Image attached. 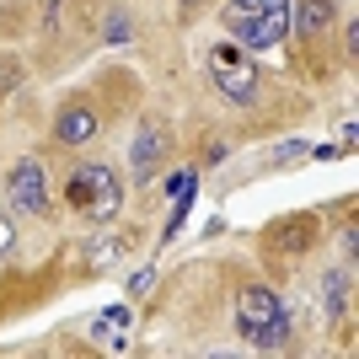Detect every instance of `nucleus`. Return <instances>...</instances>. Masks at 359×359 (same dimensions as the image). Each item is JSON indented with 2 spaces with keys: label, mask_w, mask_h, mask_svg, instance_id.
I'll list each match as a JSON object with an SVG mask.
<instances>
[{
  "label": "nucleus",
  "mask_w": 359,
  "mask_h": 359,
  "mask_svg": "<svg viewBox=\"0 0 359 359\" xmlns=\"http://www.w3.org/2000/svg\"><path fill=\"white\" fill-rule=\"evenodd\" d=\"M54 140H60V145H86V140H97V113H91L86 102L60 107V118H54Z\"/></svg>",
  "instance_id": "obj_6"
},
{
  "label": "nucleus",
  "mask_w": 359,
  "mask_h": 359,
  "mask_svg": "<svg viewBox=\"0 0 359 359\" xmlns=\"http://www.w3.org/2000/svg\"><path fill=\"white\" fill-rule=\"evenodd\" d=\"M107 43H129V16H123V11L107 16Z\"/></svg>",
  "instance_id": "obj_13"
},
{
  "label": "nucleus",
  "mask_w": 359,
  "mask_h": 359,
  "mask_svg": "<svg viewBox=\"0 0 359 359\" xmlns=\"http://www.w3.org/2000/svg\"><path fill=\"white\" fill-rule=\"evenodd\" d=\"M11 247H16V231H11V220H6V215H0V257L11 252Z\"/></svg>",
  "instance_id": "obj_15"
},
{
  "label": "nucleus",
  "mask_w": 359,
  "mask_h": 359,
  "mask_svg": "<svg viewBox=\"0 0 359 359\" xmlns=\"http://www.w3.org/2000/svg\"><path fill=\"white\" fill-rule=\"evenodd\" d=\"M215 86H220L225 97H231V102H252V97H257V75H247V70H231V65H220Z\"/></svg>",
  "instance_id": "obj_9"
},
{
  "label": "nucleus",
  "mask_w": 359,
  "mask_h": 359,
  "mask_svg": "<svg viewBox=\"0 0 359 359\" xmlns=\"http://www.w3.org/2000/svg\"><path fill=\"white\" fill-rule=\"evenodd\" d=\"M166 161H172V129L161 118H145L135 129V145H129V172H135V182H150Z\"/></svg>",
  "instance_id": "obj_3"
},
{
  "label": "nucleus",
  "mask_w": 359,
  "mask_h": 359,
  "mask_svg": "<svg viewBox=\"0 0 359 359\" xmlns=\"http://www.w3.org/2000/svg\"><path fill=\"white\" fill-rule=\"evenodd\" d=\"M231 32L241 38V48H273V43H279V38L290 32V6L257 11V16H247V22H236Z\"/></svg>",
  "instance_id": "obj_5"
},
{
  "label": "nucleus",
  "mask_w": 359,
  "mask_h": 359,
  "mask_svg": "<svg viewBox=\"0 0 359 359\" xmlns=\"http://www.w3.org/2000/svg\"><path fill=\"white\" fill-rule=\"evenodd\" d=\"M194 182H198V172H194V166H182V172H172V177H166V194L177 198V194H188Z\"/></svg>",
  "instance_id": "obj_12"
},
{
  "label": "nucleus",
  "mask_w": 359,
  "mask_h": 359,
  "mask_svg": "<svg viewBox=\"0 0 359 359\" xmlns=\"http://www.w3.org/2000/svg\"><path fill=\"white\" fill-rule=\"evenodd\" d=\"M332 16H338V6H332V0H300L295 32H300V38H322V32L332 27Z\"/></svg>",
  "instance_id": "obj_8"
},
{
  "label": "nucleus",
  "mask_w": 359,
  "mask_h": 359,
  "mask_svg": "<svg viewBox=\"0 0 359 359\" xmlns=\"http://www.w3.org/2000/svg\"><path fill=\"white\" fill-rule=\"evenodd\" d=\"M236 322H241V338H247L252 348H285V344H290V332H295V322H290V311H285V300L273 295L269 285L241 290V300H236Z\"/></svg>",
  "instance_id": "obj_2"
},
{
  "label": "nucleus",
  "mask_w": 359,
  "mask_h": 359,
  "mask_svg": "<svg viewBox=\"0 0 359 359\" xmlns=\"http://www.w3.org/2000/svg\"><path fill=\"white\" fill-rule=\"evenodd\" d=\"M65 198H70V210L81 215V220H113L118 215V204H123V182H118V172L107 161H81L70 172V182H65Z\"/></svg>",
  "instance_id": "obj_1"
},
{
  "label": "nucleus",
  "mask_w": 359,
  "mask_h": 359,
  "mask_svg": "<svg viewBox=\"0 0 359 359\" xmlns=\"http://www.w3.org/2000/svg\"><path fill=\"white\" fill-rule=\"evenodd\" d=\"M6 194H11V210L22 215H48V177L38 161H16L11 177H6Z\"/></svg>",
  "instance_id": "obj_4"
},
{
  "label": "nucleus",
  "mask_w": 359,
  "mask_h": 359,
  "mask_svg": "<svg viewBox=\"0 0 359 359\" xmlns=\"http://www.w3.org/2000/svg\"><path fill=\"white\" fill-rule=\"evenodd\" d=\"M273 6H290V0H231L225 6V27H236V22H247L257 11H273Z\"/></svg>",
  "instance_id": "obj_10"
},
{
  "label": "nucleus",
  "mask_w": 359,
  "mask_h": 359,
  "mask_svg": "<svg viewBox=\"0 0 359 359\" xmlns=\"http://www.w3.org/2000/svg\"><path fill=\"white\" fill-rule=\"evenodd\" d=\"M150 285H156V269H140V273H135V279H129V290H135V295H145V290H150Z\"/></svg>",
  "instance_id": "obj_14"
},
{
  "label": "nucleus",
  "mask_w": 359,
  "mask_h": 359,
  "mask_svg": "<svg viewBox=\"0 0 359 359\" xmlns=\"http://www.w3.org/2000/svg\"><path fill=\"white\" fill-rule=\"evenodd\" d=\"M327 311L332 316L348 311V279H344V273H327Z\"/></svg>",
  "instance_id": "obj_11"
},
{
  "label": "nucleus",
  "mask_w": 359,
  "mask_h": 359,
  "mask_svg": "<svg viewBox=\"0 0 359 359\" xmlns=\"http://www.w3.org/2000/svg\"><path fill=\"white\" fill-rule=\"evenodd\" d=\"M129 327H135V311H129V306H107V311L91 322V344H102V348H123Z\"/></svg>",
  "instance_id": "obj_7"
}]
</instances>
